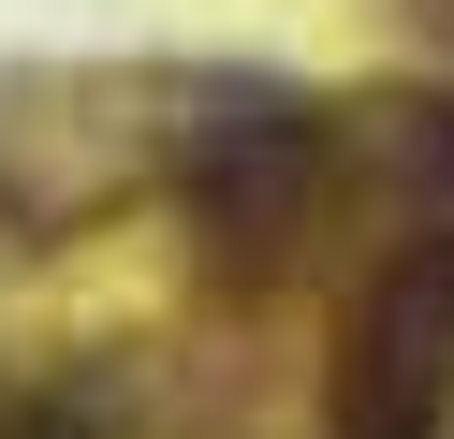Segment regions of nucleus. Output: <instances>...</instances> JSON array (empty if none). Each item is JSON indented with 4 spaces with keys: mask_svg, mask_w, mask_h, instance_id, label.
I'll list each match as a JSON object with an SVG mask.
<instances>
[{
    "mask_svg": "<svg viewBox=\"0 0 454 439\" xmlns=\"http://www.w3.org/2000/svg\"><path fill=\"white\" fill-rule=\"evenodd\" d=\"M381 146L425 176V191H454V103H395V132H381Z\"/></svg>",
    "mask_w": 454,
    "mask_h": 439,
    "instance_id": "7ed1b4c3",
    "label": "nucleus"
},
{
    "mask_svg": "<svg viewBox=\"0 0 454 439\" xmlns=\"http://www.w3.org/2000/svg\"><path fill=\"white\" fill-rule=\"evenodd\" d=\"M308 220H323V117L294 88H235L191 132V234L206 278H294Z\"/></svg>",
    "mask_w": 454,
    "mask_h": 439,
    "instance_id": "f257e3e1",
    "label": "nucleus"
},
{
    "mask_svg": "<svg viewBox=\"0 0 454 439\" xmlns=\"http://www.w3.org/2000/svg\"><path fill=\"white\" fill-rule=\"evenodd\" d=\"M454 396V220H425L411 249H381V278L352 293V366H337V425H440Z\"/></svg>",
    "mask_w": 454,
    "mask_h": 439,
    "instance_id": "f03ea898",
    "label": "nucleus"
}]
</instances>
